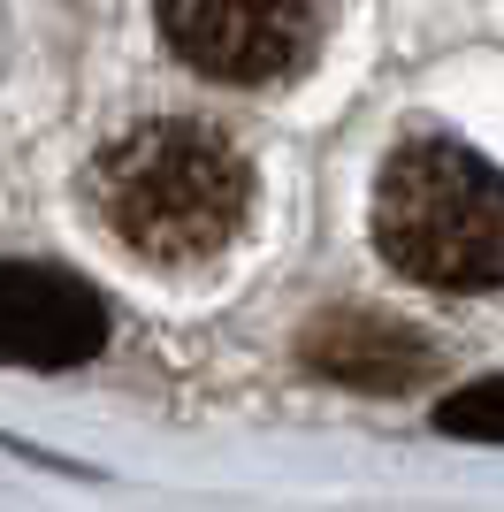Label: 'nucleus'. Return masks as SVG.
Returning <instances> with one entry per match:
<instances>
[{"label": "nucleus", "instance_id": "5", "mask_svg": "<svg viewBox=\"0 0 504 512\" xmlns=\"http://www.w3.org/2000/svg\"><path fill=\"white\" fill-rule=\"evenodd\" d=\"M298 360L314 367L321 383L405 398V390H420L428 375H436V344L420 337V329H405V321L375 314V306H329V314L306 321Z\"/></svg>", "mask_w": 504, "mask_h": 512}, {"label": "nucleus", "instance_id": "2", "mask_svg": "<svg viewBox=\"0 0 504 512\" xmlns=\"http://www.w3.org/2000/svg\"><path fill=\"white\" fill-rule=\"evenodd\" d=\"M375 245L405 283L504 291V169L459 138H405L375 176Z\"/></svg>", "mask_w": 504, "mask_h": 512}, {"label": "nucleus", "instance_id": "3", "mask_svg": "<svg viewBox=\"0 0 504 512\" xmlns=\"http://www.w3.org/2000/svg\"><path fill=\"white\" fill-rule=\"evenodd\" d=\"M314 0H161V39L214 85H275L314 54Z\"/></svg>", "mask_w": 504, "mask_h": 512}, {"label": "nucleus", "instance_id": "4", "mask_svg": "<svg viewBox=\"0 0 504 512\" xmlns=\"http://www.w3.org/2000/svg\"><path fill=\"white\" fill-rule=\"evenodd\" d=\"M107 344V306L69 268L0 260V360L8 367H84Z\"/></svg>", "mask_w": 504, "mask_h": 512}, {"label": "nucleus", "instance_id": "1", "mask_svg": "<svg viewBox=\"0 0 504 512\" xmlns=\"http://www.w3.org/2000/svg\"><path fill=\"white\" fill-rule=\"evenodd\" d=\"M92 207L153 268H199L222 245H237L252 214V169L214 123L161 115L123 130L92 169Z\"/></svg>", "mask_w": 504, "mask_h": 512}, {"label": "nucleus", "instance_id": "6", "mask_svg": "<svg viewBox=\"0 0 504 512\" xmlns=\"http://www.w3.org/2000/svg\"><path fill=\"white\" fill-rule=\"evenodd\" d=\"M443 436H466V444H504V375H482V383L451 390L436 406Z\"/></svg>", "mask_w": 504, "mask_h": 512}]
</instances>
